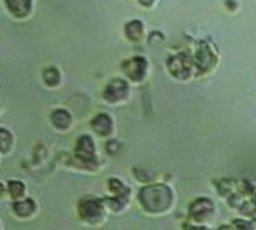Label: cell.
<instances>
[{
	"instance_id": "cell-1",
	"label": "cell",
	"mask_w": 256,
	"mask_h": 230,
	"mask_svg": "<svg viewBox=\"0 0 256 230\" xmlns=\"http://www.w3.org/2000/svg\"><path fill=\"white\" fill-rule=\"evenodd\" d=\"M138 200L146 214L162 217L168 214L175 205V193L164 183H151L140 190Z\"/></svg>"
},
{
	"instance_id": "cell-2",
	"label": "cell",
	"mask_w": 256,
	"mask_h": 230,
	"mask_svg": "<svg viewBox=\"0 0 256 230\" xmlns=\"http://www.w3.org/2000/svg\"><path fill=\"white\" fill-rule=\"evenodd\" d=\"M78 217L84 224L88 225H98L106 220L107 208L104 205V200L97 197H85L78 202L76 207Z\"/></svg>"
},
{
	"instance_id": "cell-3",
	"label": "cell",
	"mask_w": 256,
	"mask_h": 230,
	"mask_svg": "<svg viewBox=\"0 0 256 230\" xmlns=\"http://www.w3.org/2000/svg\"><path fill=\"white\" fill-rule=\"evenodd\" d=\"M168 69H170L172 76L178 81H190L195 76V63L194 58H190L186 53H178L175 56H172L166 63Z\"/></svg>"
},
{
	"instance_id": "cell-4",
	"label": "cell",
	"mask_w": 256,
	"mask_h": 230,
	"mask_svg": "<svg viewBox=\"0 0 256 230\" xmlns=\"http://www.w3.org/2000/svg\"><path fill=\"white\" fill-rule=\"evenodd\" d=\"M129 92H131L129 80H126V78H110L107 81V85L104 86L102 97L110 105H119V103H124L129 98Z\"/></svg>"
},
{
	"instance_id": "cell-5",
	"label": "cell",
	"mask_w": 256,
	"mask_h": 230,
	"mask_svg": "<svg viewBox=\"0 0 256 230\" xmlns=\"http://www.w3.org/2000/svg\"><path fill=\"white\" fill-rule=\"evenodd\" d=\"M216 217V203L210 198H195L188 207V219L195 225H202Z\"/></svg>"
},
{
	"instance_id": "cell-6",
	"label": "cell",
	"mask_w": 256,
	"mask_h": 230,
	"mask_svg": "<svg viewBox=\"0 0 256 230\" xmlns=\"http://www.w3.org/2000/svg\"><path fill=\"white\" fill-rule=\"evenodd\" d=\"M75 158L80 164H85V166H90V164H98V158H97V146H95V141L92 136L88 134H82L78 136L76 142H75Z\"/></svg>"
},
{
	"instance_id": "cell-7",
	"label": "cell",
	"mask_w": 256,
	"mask_h": 230,
	"mask_svg": "<svg viewBox=\"0 0 256 230\" xmlns=\"http://www.w3.org/2000/svg\"><path fill=\"white\" fill-rule=\"evenodd\" d=\"M120 68L126 75V80H129L131 83H141L150 73V63L144 56H132V58L126 59Z\"/></svg>"
},
{
	"instance_id": "cell-8",
	"label": "cell",
	"mask_w": 256,
	"mask_h": 230,
	"mask_svg": "<svg viewBox=\"0 0 256 230\" xmlns=\"http://www.w3.org/2000/svg\"><path fill=\"white\" fill-rule=\"evenodd\" d=\"M195 68L202 73H209L218 64V53L210 44H202L194 56Z\"/></svg>"
},
{
	"instance_id": "cell-9",
	"label": "cell",
	"mask_w": 256,
	"mask_h": 230,
	"mask_svg": "<svg viewBox=\"0 0 256 230\" xmlns=\"http://www.w3.org/2000/svg\"><path fill=\"white\" fill-rule=\"evenodd\" d=\"M90 125H92V131L97 134L98 137H104V139H110L112 134H114V119L106 114V112H100L90 120Z\"/></svg>"
},
{
	"instance_id": "cell-10",
	"label": "cell",
	"mask_w": 256,
	"mask_h": 230,
	"mask_svg": "<svg viewBox=\"0 0 256 230\" xmlns=\"http://www.w3.org/2000/svg\"><path fill=\"white\" fill-rule=\"evenodd\" d=\"M4 5L14 19H28L34 10V0H4Z\"/></svg>"
},
{
	"instance_id": "cell-11",
	"label": "cell",
	"mask_w": 256,
	"mask_h": 230,
	"mask_svg": "<svg viewBox=\"0 0 256 230\" xmlns=\"http://www.w3.org/2000/svg\"><path fill=\"white\" fill-rule=\"evenodd\" d=\"M50 122L56 131L68 132L73 125V115L68 108H53V112L50 114Z\"/></svg>"
},
{
	"instance_id": "cell-12",
	"label": "cell",
	"mask_w": 256,
	"mask_h": 230,
	"mask_svg": "<svg viewBox=\"0 0 256 230\" xmlns=\"http://www.w3.org/2000/svg\"><path fill=\"white\" fill-rule=\"evenodd\" d=\"M12 212L17 219H31V217L38 212V203L34 198H22V200H16L12 202Z\"/></svg>"
},
{
	"instance_id": "cell-13",
	"label": "cell",
	"mask_w": 256,
	"mask_h": 230,
	"mask_svg": "<svg viewBox=\"0 0 256 230\" xmlns=\"http://www.w3.org/2000/svg\"><path fill=\"white\" fill-rule=\"evenodd\" d=\"M124 34H126V37H128L131 42H140V41H142V39H144V36H146L144 22H141V20H138V19L129 20V22L124 25Z\"/></svg>"
},
{
	"instance_id": "cell-14",
	"label": "cell",
	"mask_w": 256,
	"mask_h": 230,
	"mask_svg": "<svg viewBox=\"0 0 256 230\" xmlns=\"http://www.w3.org/2000/svg\"><path fill=\"white\" fill-rule=\"evenodd\" d=\"M14 147H16L14 134L6 127H0V154H4V156L12 154Z\"/></svg>"
},
{
	"instance_id": "cell-15",
	"label": "cell",
	"mask_w": 256,
	"mask_h": 230,
	"mask_svg": "<svg viewBox=\"0 0 256 230\" xmlns=\"http://www.w3.org/2000/svg\"><path fill=\"white\" fill-rule=\"evenodd\" d=\"M42 81L50 88H58L62 85V71L56 66H48L42 69Z\"/></svg>"
},
{
	"instance_id": "cell-16",
	"label": "cell",
	"mask_w": 256,
	"mask_h": 230,
	"mask_svg": "<svg viewBox=\"0 0 256 230\" xmlns=\"http://www.w3.org/2000/svg\"><path fill=\"white\" fill-rule=\"evenodd\" d=\"M7 195L14 200V202L16 200H22L26 198V195H28V186L20 180H10L7 183Z\"/></svg>"
},
{
	"instance_id": "cell-17",
	"label": "cell",
	"mask_w": 256,
	"mask_h": 230,
	"mask_svg": "<svg viewBox=\"0 0 256 230\" xmlns=\"http://www.w3.org/2000/svg\"><path fill=\"white\" fill-rule=\"evenodd\" d=\"M107 188L110 192V197H126V195H131V188L126 186L119 178H109Z\"/></svg>"
},
{
	"instance_id": "cell-18",
	"label": "cell",
	"mask_w": 256,
	"mask_h": 230,
	"mask_svg": "<svg viewBox=\"0 0 256 230\" xmlns=\"http://www.w3.org/2000/svg\"><path fill=\"white\" fill-rule=\"evenodd\" d=\"M117 146H119V142L116 141V139H110L109 142H107V146H106V149H107V153L109 154H116L117 153Z\"/></svg>"
},
{
	"instance_id": "cell-19",
	"label": "cell",
	"mask_w": 256,
	"mask_h": 230,
	"mask_svg": "<svg viewBox=\"0 0 256 230\" xmlns=\"http://www.w3.org/2000/svg\"><path fill=\"white\" fill-rule=\"evenodd\" d=\"M226 7L229 8L231 12H234V10H238V0H226Z\"/></svg>"
},
{
	"instance_id": "cell-20",
	"label": "cell",
	"mask_w": 256,
	"mask_h": 230,
	"mask_svg": "<svg viewBox=\"0 0 256 230\" xmlns=\"http://www.w3.org/2000/svg\"><path fill=\"white\" fill-rule=\"evenodd\" d=\"M140 3H141L142 7L151 8V7H154V5H156V0H140Z\"/></svg>"
},
{
	"instance_id": "cell-21",
	"label": "cell",
	"mask_w": 256,
	"mask_h": 230,
	"mask_svg": "<svg viewBox=\"0 0 256 230\" xmlns=\"http://www.w3.org/2000/svg\"><path fill=\"white\" fill-rule=\"evenodd\" d=\"M4 197H6V185L0 183V198H4Z\"/></svg>"
},
{
	"instance_id": "cell-22",
	"label": "cell",
	"mask_w": 256,
	"mask_h": 230,
	"mask_svg": "<svg viewBox=\"0 0 256 230\" xmlns=\"http://www.w3.org/2000/svg\"><path fill=\"white\" fill-rule=\"evenodd\" d=\"M251 202L256 205V186H254V190H253V193H251Z\"/></svg>"
}]
</instances>
